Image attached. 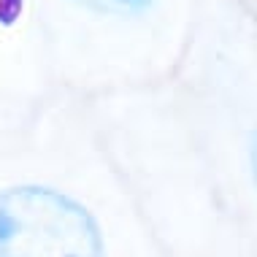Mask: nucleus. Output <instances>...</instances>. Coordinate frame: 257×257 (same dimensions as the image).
I'll return each instance as SVG.
<instances>
[{"label": "nucleus", "mask_w": 257, "mask_h": 257, "mask_svg": "<svg viewBox=\"0 0 257 257\" xmlns=\"http://www.w3.org/2000/svg\"><path fill=\"white\" fill-rule=\"evenodd\" d=\"M0 257H111L100 222L76 198L19 184L0 192Z\"/></svg>", "instance_id": "obj_1"}, {"label": "nucleus", "mask_w": 257, "mask_h": 257, "mask_svg": "<svg viewBox=\"0 0 257 257\" xmlns=\"http://www.w3.org/2000/svg\"><path fill=\"white\" fill-rule=\"evenodd\" d=\"M95 11H108V14H127V11H141L147 9L152 0H76Z\"/></svg>", "instance_id": "obj_2"}, {"label": "nucleus", "mask_w": 257, "mask_h": 257, "mask_svg": "<svg viewBox=\"0 0 257 257\" xmlns=\"http://www.w3.org/2000/svg\"><path fill=\"white\" fill-rule=\"evenodd\" d=\"M249 168H252V179H254V187H257V127L252 130V136H249Z\"/></svg>", "instance_id": "obj_3"}]
</instances>
